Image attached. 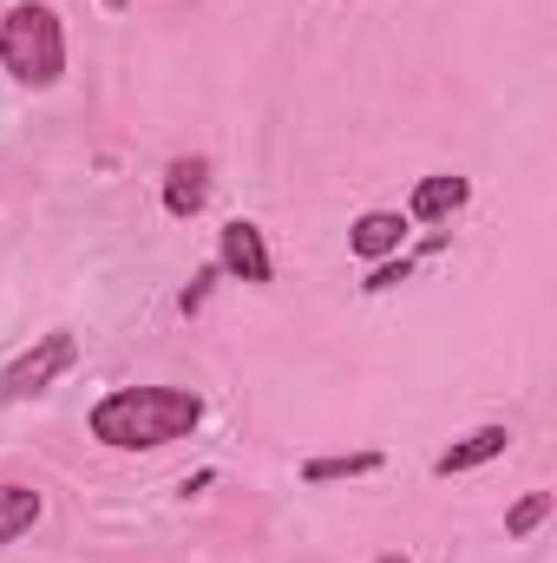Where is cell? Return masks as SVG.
Segmentation results:
<instances>
[{"mask_svg":"<svg viewBox=\"0 0 557 563\" xmlns=\"http://www.w3.org/2000/svg\"><path fill=\"white\" fill-rule=\"evenodd\" d=\"M223 269L237 282H256V288L276 276V269H270V243H263L256 223H230V230H223Z\"/></svg>","mask_w":557,"mask_h":563,"instance_id":"cell-4","label":"cell"},{"mask_svg":"<svg viewBox=\"0 0 557 563\" xmlns=\"http://www.w3.org/2000/svg\"><path fill=\"white\" fill-rule=\"evenodd\" d=\"M401 236H407V217H394V210H368L361 223H354V256H368V263H381V256H394L401 250Z\"/></svg>","mask_w":557,"mask_h":563,"instance_id":"cell-5","label":"cell"},{"mask_svg":"<svg viewBox=\"0 0 557 563\" xmlns=\"http://www.w3.org/2000/svg\"><path fill=\"white\" fill-rule=\"evenodd\" d=\"M459 203H466V177H426V184L414 190V217L419 223H446Z\"/></svg>","mask_w":557,"mask_h":563,"instance_id":"cell-8","label":"cell"},{"mask_svg":"<svg viewBox=\"0 0 557 563\" xmlns=\"http://www.w3.org/2000/svg\"><path fill=\"white\" fill-rule=\"evenodd\" d=\"M0 59L20 86H53L66 73V33H59L53 7H40V0L13 7L7 26H0Z\"/></svg>","mask_w":557,"mask_h":563,"instance_id":"cell-2","label":"cell"},{"mask_svg":"<svg viewBox=\"0 0 557 563\" xmlns=\"http://www.w3.org/2000/svg\"><path fill=\"white\" fill-rule=\"evenodd\" d=\"M40 525V492H26V485H0V544H13L20 531H33Z\"/></svg>","mask_w":557,"mask_h":563,"instance_id":"cell-9","label":"cell"},{"mask_svg":"<svg viewBox=\"0 0 557 563\" xmlns=\"http://www.w3.org/2000/svg\"><path fill=\"white\" fill-rule=\"evenodd\" d=\"M197 420H204V400L184 387H119L92 407V439L119 452H151V445L184 439Z\"/></svg>","mask_w":557,"mask_h":563,"instance_id":"cell-1","label":"cell"},{"mask_svg":"<svg viewBox=\"0 0 557 563\" xmlns=\"http://www.w3.org/2000/svg\"><path fill=\"white\" fill-rule=\"evenodd\" d=\"M394 282H407V263H381V269L361 282V288H368V295H381V288H394Z\"/></svg>","mask_w":557,"mask_h":563,"instance_id":"cell-12","label":"cell"},{"mask_svg":"<svg viewBox=\"0 0 557 563\" xmlns=\"http://www.w3.org/2000/svg\"><path fill=\"white\" fill-rule=\"evenodd\" d=\"M73 361H79V341H73V334H46L40 347H26V354L0 374V400H33V394H46Z\"/></svg>","mask_w":557,"mask_h":563,"instance_id":"cell-3","label":"cell"},{"mask_svg":"<svg viewBox=\"0 0 557 563\" xmlns=\"http://www.w3.org/2000/svg\"><path fill=\"white\" fill-rule=\"evenodd\" d=\"M381 563H407V558H381Z\"/></svg>","mask_w":557,"mask_h":563,"instance_id":"cell-13","label":"cell"},{"mask_svg":"<svg viewBox=\"0 0 557 563\" xmlns=\"http://www.w3.org/2000/svg\"><path fill=\"white\" fill-rule=\"evenodd\" d=\"M368 472H381V452H348V459H315L302 478L308 485H328V478H368Z\"/></svg>","mask_w":557,"mask_h":563,"instance_id":"cell-10","label":"cell"},{"mask_svg":"<svg viewBox=\"0 0 557 563\" xmlns=\"http://www.w3.org/2000/svg\"><path fill=\"white\" fill-rule=\"evenodd\" d=\"M545 518H551V492H532V498H518V505H512L505 531H512V538H532V531H538Z\"/></svg>","mask_w":557,"mask_h":563,"instance_id":"cell-11","label":"cell"},{"mask_svg":"<svg viewBox=\"0 0 557 563\" xmlns=\"http://www.w3.org/2000/svg\"><path fill=\"white\" fill-rule=\"evenodd\" d=\"M505 439H512L505 426H479V432H466L452 452H439V465H433V472H439V478H452V472H472V465L499 459V452H505Z\"/></svg>","mask_w":557,"mask_h":563,"instance_id":"cell-6","label":"cell"},{"mask_svg":"<svg viewBox=\"0 0 557 563\" xmlns=\"http://www.w3.org/2000/svg\"><path fill=\"white\" fill-rule=\"evenodd\" d=\"M204 197H210L204 164H197V157H177V164H171V177H164V210H171V217H197V210H204Z\"/></svg>","mask_w":557,"mask_h":563,"instance_id":"cell-7","label":"cell"}]
</instances>
